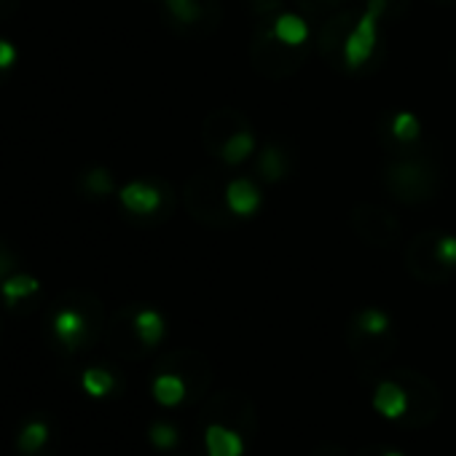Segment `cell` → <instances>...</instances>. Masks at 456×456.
<instances>
[{
    "mask_svg": "<svg viewBox=\"0 0 456 456\" xmlns=\"http://www.w3.org/2000/svg\"><path fill=\"white\" fill-rule=\"evenodd\" d=\"M381 180L397 201L421 204L435 199L440 185V169L432 156L413 148V142H392Z\"/></svg>",
    "mask_w": 456,
    "mask_h": 456,
    "instance_id": "cell-1",
    "label": "cell"
},
{
    "mask_svg": "<svg viewBox=\"0 0 456 456\" xmlns=\"http://www.w3.org/2000/svg\"><path fill=\"white\" fill-rule=\"evenodd\" d=\"M346 346L360 368L373 370L387 357H392L397 338L392 333V317L376 306L360 309L346 325Z\"/></svg>",
    "mask_w": 456,
    "mask_h": 456,
    "instance_id": "cell-2",
    "label": "cell"
},
{
    "mask_svg": "<svg viewBox=\"0 0 456 456\" xmlns=\"http://www.w3.org/2000/svg\"><path fill=\"white\" fill-rule=\"evenodd\" d=\"M405 269L424 285H445L456 277V237L424 232L405 248Z\"/></svg>",
    "mask_w": 456,
    "mask_h": 456,
    "instance_id": "cell-3",
    "label": "cell"
},
{
    "mask_svg": "<svg viewBox=\"0 0 456 456\" xmlns=\"http://www.w3.org/2000/svg\"><path fill=\"white\" fill-rule=\"evenodd\" d=\"M225 188L228 185H223V177L212 169H201V172L191 175L183 188V201H185L188 215L209 228L234 225L240 220V215L228 207Z\"/></svg>",
    "mask_w": 456,
    "mask_h": 456,
    "instance_id": "cell-4",
    "label": "cell"
},
{
    "mask_svg": "<svg viewBox=\"0 0 456 456\" xmlns=\"http://www.w3.org/2000/svg\"><path fill=\"white\" fill-rule=\"evenodd\" d=\"M250 60H253L256 73H261L264 78H272V81H282V78L296 76L306 65L309 46L306 44H298V46L285 44L274 33V25L261 22V28L253 36Z\"/></svg>",
    "mask_w": 456,
    "mask_h": 456,
    "instance_id": "cell-5",
    "label": "cell"
},
{
    "mask_svg": "<svg viewBox=\"0 0 456 456\" xmlns=\"http://www.w3.org/2000/svg\"><path fill=\"white\" fill-rule=\"evenodd\" d=\"M389 379H395L405 392V413L400 419L403 427L421 429L437 421L443 408V395L432 379H427L413 368H392Z\"/></svg>",
    "mask_w": 456,
    "mask_h": 456,
    "instance_id": "cell-6",
    "label": "cell"
},
{
    "mask_svg": "<svg viewBox=\"0 0 456 456\" xmlns=\"http://www.w3.org/2000/svg\"><path fill=\"white\" fill-rule=\"evenodd\" d=\"M199 421L207 424H223L228 429H237L242 437L258 435V408L250 395L240 389H220L217 395L207 397L199 408Z\"/></svg>",
    "mask_w": 456,
    "mask_h": 456,
    "instance_id": "cell-7",
    "label": "cell"
},
{
    "mask_svg": "<svg viewBox=\"0 0 456 456\" xmlns=\"http://www.w3.org/2000/svg\"><path fill=\"white\" fill-rule=\"evenodd\" d=\"M349 225L362 245L376 248V250H392L400 245V237H403V225L397 215L370 201H357L349 209Z\"/></svg>",
    "mask_w": 456,
    "mask_h": 456,
    "instance_id": "cell-8",
    "label": "cell"
},
{
    "mask_svg": "<svg viewBox=\"0 0 456 456\" xmlns=\"http://www.w3.org/2000/svg\"><path fill=\"white\" fill-rule=\"evenodd\" d=\"M169 25L188 38H207L220 28L217 0H164Z\"/></svg>",
    "mask_w": 456,
    "mask_h": 456,
    "instance_id": "cell-9",
    "label": "cell"
},
{
    "mask_svg": "<svg viewBox=\"0 0 456 456\" xmlns=\"http://www.w3.org/2000/svg\"><path fill=\"white\" fill-rule=\"evenodd\" d=\"M389 6V0H368V9L362 12V17L357 20V25L352 28L346 46H344V60L349 70H362L368 68L376 46H379V36H376V22L384 14V9Z\"/></svg>",
    "mask_w": 456,
    "mask_h": 456,
    "instance_id": "cell-10",
    "label": "cell"
},
{
    "mask_svg": "<svg viewBox=\"0 0 456 456\" xmlns=\"http://www.w3.org/2000/svg\"><path fill=\"white\" fill-rule=\"evenodd\" d=\"M159 370L177 373L188 387V400H204V395L212 387V365L201 352L193 349H177L167 354L159 362Z\"/></svg>",
    "mask_w": 456,
    "mask_h": 456,
    "instance_id": "cell-11",
    "label": "cell"
},
{
    "mask_svg": "<svg viewBox=\"0 0 456 456\" xmlns=\"http://www.w3.org/2000/svg\"><path fill=\"white\" fill-rule=\"evenodd\" d=\"M250 129L253 126H250V121H248V116L242 110H237V108H217L201 124V145L207 148L209 156L220 159V153H223L228 140L237 137L240 132H250Z\"/></svg>",
    "mask_w": 456,
    "mask_h": 456,
    "instance_id": "cell-12",
    "label": "cell"
},
{
    "mask_svg": "<svg viewBox=\"0 0 456 456\" xmlns=\"http://www.w3.org/2000/svg\"><path fill=\"white\" fill-rule=\"evenodd\" d=\"M357 25L352 9H338L336 14H330L328 20L320 22L317 28V38H314V49L330 60L336 68H346V60H344V46H346V38L352 33V28Z\"/></svg>",
    "mask_w": 456,
    "mask_h": 456,
    "instance_id": "cell-13",
    "label": "cell"
},
{
    "mask_svg": "<svg viewBox=\"0 0 456 456\" xmlns=\"http://www.w3.org/2000/svg\"><path fill=\"white\" fill-rule=\"evenodd\" d=\"M52 330L57 336V341L68 349V352H76L78 346L86 344L89 338V320L84 312L78 309H60L52 320Z\"/></svg>",
    "mask_w": 456,
    "mask_h": 456,
    "instance_id": "cell-14",
    "label": "cell"
},
{
    "mask_svg": "<svg viewBox=\"0 0 456 456\" xmlns=\"http://www.w3.org/2000/svg\"><path fill=\"white\" fill-rule=\"evenodd\" d=\"M121 204L132 212V215H156L164 204V193L159 185L145 183V180H134L126 183L118 193Z\"/></svg>",
    "mask_w": 456,
    "mask_h": 456,
    "instance_id": "cell-15",
    "label": "cell"
},
{
    "mask_svg": "<svg viewBox=\"0 0 456 456\" xmlns=\"http://www.w3.org/2000/svg\"><path fill=\"white\" fill-rule=\"evenodd\" d=\"M207 456H242L245 437L237 429H228L223 424H207L204 429Z\"/></svg>",
    "mask_w": 456,
    "mask_h": 456,
    "instance_id": "cell-16",
    "label": "cell"
},
{
    "mask_svg": "<svg viewBox=\"0 0 456 456\" xmlns=\"http://www.w3.org/2000/svg\"><path fill=\"white\" fill-rule=\"evenodd\" d=\"M373 408L384 416V419H392V421H400L403 413H405V392L403 387L395 381V379H384L376 392H373Z\"/></svg>",
    "mask_w": 456,
    "mask_h": 456,
    "instance_id": "cell-17",
    "label": "cell"
},
{
    "mask_svg": "<svg viewBox=\"0 0 456 456\" xmlns=\"http://www.w3.org/2000/svg\"><path fill=\"white\" fill-rule=\"evenodd\" d=\"M225 196H228V207H232L240 217L253 215L258 209V204H261V193L248 177H237V180L228 183Z\"/></svg>",
    "mask_w": 456,
    "mask_h": 456,
    "instance_id": "cell-18",
    "label": "cell"
},
{
    "mask_svg": "<svg viewBox=\"0 0 456 456\" xmlns=\"http://www.w3.org/2000/svg\"><path fill=\"white\" fill-rule=\"evenodd\" d=\"M151 389H153L156 403H159V405H167V408H175V405H180L183 400H188V387H185V381H183L177 373L159 370Z\"/></svg>",
    "mask_w": 456,
    "mask_h": 456,
    "instance_id": "cell-19",
    "label": "cell"
},
{
    "mask_svg": "<svg viewBox=\"0 0 456 456\" xmlns=\"http://www.w3.org/2000/svg\"><path fill=\"white\" fill-rule=\"evenodd\" d=\"M132 325L145 349H153L164 338V317L156 309H137L132 314Z\"/></svg>",
    "mask_w": 456,
    "mask_h": 456,
    "instance_id": "cell-20",
    "label": "cell"
},
{
    "mask_svg": "<svg viewBox=\"0 0 456 456\" xmlns=\"http://www.w3.org/2000/svg\"><path fill=\"white\" fill-rule=\"evenodd\" d=\"M256 169L261 172L258 177H264L266 183H277V180H282L288 175V153L280 145H266L258 153Z\"/></svg>",
    "mask_w": 456,
    "mask_h": 456,
    "instance_id": "cell-21",
    "label": "cell"
},
{
    "mask_svg": "<svg viewBox=\"0 0 456 456\" xmlns=\"http://www.w3.org/2000/svg\"><path fill=\"white\" fill-rule=\"evenodd\" d=\"M41 290V282L30 274H12L4 280V285H0V296H4V301L9 306H17L20 301L36 296Z\"/></svg>",
    "mask_w": 456,
    "mask_h": 456,
    "instance_id": "cell-22",
    "label": "cell"
},
{
    "mask_svg": "<svg viewBox=\"0 0 456 456\" xmlns=\"http://www.w3.org/2000/svg\"><path fill=\"white\" fill-rule=\"evenodd\" d=\"M274 33L285 41V44H306V36H309V28H306V20L293 14V12H282L277 20H274Z\"/></svg>",
    "mask_w": 456,
    "mask_h": 456,
    "instance_id": "cell-23",
    "label": "cell"
},
{
    "mask_svg": "<svg viewBox=\"0 0 456 456\" xmlns=\"http://www.w3.org/2000/svg\"><path fill=\"white\" fill-rule=\"evenodd\" d=\"M387 132H389L392 142H416L421 126H419V118L413 113H392Z\"/></svg>",
    "mask_w": 456,
    "mask_h": 456,
    "instance_id": "cell-24",
    "label": "cell"
},
{
    "mask_svg": "<svg viewBox=\"0 0 456 456\" xmlns=\"http://www.w3.org/2000/svg\"><path fill=\"white\" fill-rule=\"evenodd\" d=\"M81 387L92 397H108L116 389V379L105 368H86L84 376H81Z\"/></svg>",
    "mask_w": 456,
    "mask_h": 456,
    "instance_id": "cell-25",
    "label": "cell"
},
{
    "mask_svg": "<svg viewBox=\"0 0 456 456\" xmlns=\"http://www.w3.org/2000/svg\"><path fill=\"white\" fill-rule=\"evenodd\" d=\"M253 151H256V137H253V129H250V132H240L237 137L228 140L225 148H223V153H220V159H223L225 164H240V161H245Z\"/></svg>",
    "mask_w": 456,
    "mask_h": 456,
    "instance_id": "cell-26",
    "label": "cell"
},
{
    "mask_svg": "<svg viewBox=\"0 0 456 456\" xmlns=\"http://www.w3.org/2000/svg\"><path fill=\"white\" fill-rule=\"evenodd\" d=\"M49 443V427L44 421H30L20 432V451L22 453H38Z\"/></svg>",
    "mask_w": 456,
    "mask_h": 456,
    "instance_id": "cell-27",
    "label": "cell"
},
{
    "mask_svg": "<svg viewBox=\"0 0 456 456\" xmlns=\"http://www.w3.org/2000/svg\"><path fill=\"white\" fill-rule=\"evenodd\" d=\"M148 440L153 443V448L159 451H169L180 443V432L169 424V421H153L148 429Z\"/></svg>",
    "mask_w": 456,
    "mask_h": 456,
    "instance_id": "cell-28",
    "label": "cell"
},
{
    "mask_svg": "<svg viewBox=\"0 0 456 456\" xmlns=\"http://www.w3.org/2000/svg\"><path fill=\"white\" fill-rule=\"evenodd\" d=\"M84 185L94 196H108V193H113V175L108 169H102V167H94V169L86 172Z\"/></svg>",
    "mask_w": 456,
    "mask_h": 456,
    "instance_id": "cell-29",
    "label": "cell"
},
{
    "mask_svg": "<svg viewBox=\"0 0 456 456\" xmlns=\"http://www.w3.org/2000/svg\"><path fill=\"white\" fill-rule=\"evenodd\" d=\"M285 4L288 0H250V9H253V14H258L261 17V22H266V20H277L282 12H285Z\"/></svg>",
    "mask_w": 456,
    "mask_h": 456,
    "instance_id": "cell-30",
    "label": "cell"
},
{
    "mask_svg": "<svg viewBox=\"0 0 456 456\" xmlns=\"http://www.w3.org/2000/svg\"><path fill=\"white\" fill-rule=\"evenodd\" d=\"M20 60V52L12 41L0 38V70H12Z\"/></svg>",
    "mask_w": 456,
    "mask_h": 456,
    "instance_id": "cell-31",
    "label": "cell"
},
{
    "mask_svg": "<svg viewBox=\"0 0 456 456\" xmlns=\"http://www.w3.org/2000/svg\"><path fill=\"white\" fill-rule=\"evenodd\" d=\"M309 456H349V451L341 443H320Z\"/></svg>",
    "mask_w": 456,
    "mask_h": 456,
    "instance_id": "cell-32",
    "label": "cell"
},
{
    "mask_svg": "<svg viewBox=\"0 0 456 456\" xmlns=\"http://www.w3.org/2000/svg\"><path fill=\"white\" fill-rule=\"evenodd\" d=\"M387 453V448L384 445H379V443H370V445H362V448H357V453L354 456H384Z\"/></svg>",
    "mask_w": 456,
    "mask_h": 456,
    "instance_id": "cell-33",
    "label": "cell"
},
{
    "mask_svg": "<svg viewBox=\"0 0 456 456\" xmlns=\"http://www.w3.org/2000/svg\"><path fill=\"white\" fill-rule=\"evenodd\" d=\"M437 6H456V0H435Z\"/></svg>",
    "mask_w": 456,
    "mask_h": 456,
    "instance_id": "cell-34",
    "label": "cell"
},
{
    "mask_svg": "<svg viewBox=\"0 0 456 456\" xmlns=\"http://www.w3.org/2000/svg\"><path fill=\"white\" fill-rule=\"evenodd\" d=\"M384 456H403V453H397V451H389V448H387V453H384Z\"/></svg>",
    "mask_w": 456,
    "mask_h": 456,
    "instance_id": "cell-35",
    "label": "cell"
}]
</instances>
